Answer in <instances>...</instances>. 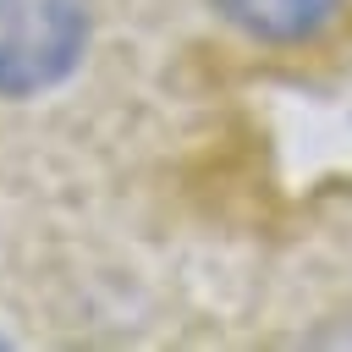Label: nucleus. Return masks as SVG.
I'll return each mask as SVG.
<instances>
[{
	"label": "nucleus",
	"instance_id": "2",
	"mask_svg": "<svg viewBox=\"0 0 352 352\" xmlns=\"http://www.w3.org/2000/svg\"><path fill=\"white\" fill-rule=\"evenodd\" d=\"M209 6L258 44H308L314 33L330 28L341 0H209Z\"/></svg>",
	"mask_w": 352,
	"mask_h": 352
},
{
	"label": "nucleus",
	"instance_id": "1",
	"mask_svg": "<svg viewBox=\"0 0 352 352\" xmlns=\"http://www.w3.org/2000/svg\"><path fill=\"white\" fill-rule=\"evenodd\" d=\"M88 50L82 0H0V99L60 88Z\"/></svg>",
	"mask_w": 352,
	"mask_h": 352
}]
</instances>
